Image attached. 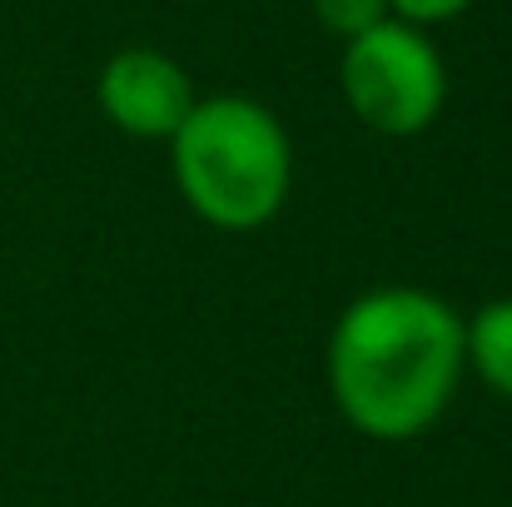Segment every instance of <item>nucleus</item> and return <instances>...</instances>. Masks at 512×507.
<instances>
[{
	"label": "nucleus",
	"instance_id": "obj_7",
	"mask_svg": "<svg viewBox=\"0 0 512 507\" xmlns=\"http://www.w3.org/2000/svg\"><path fill=\"white\" fill-rule=\"evenodd\" d=\"M473 0H388V10L403 20V25H443V20H453V15H463Z\"/></svg>",
	"mask_w": 512,
	"mask_h": 507
},
{
	"label": "nucleus",
	"instance_id": "obj_5",
	"mask_svg": "<svg viewBox=\"0 0 512 507\" xmlns=\"http://www.w3.org/2000/svg\"><path fill=\"white\" fill-rule=\"evenodd\" d=\"M463 358L493 393L512 398V299H493L473 314V324L463 329Z\"/></svg>",
	"mask_w": 512,
	"mask_h": 507
},
{
	"label": "nucleus",
	"instance_id": "obj_3",
	"mask_svg": "<svg viewBox=\"0 0 512 507\" xmlns=\"http://www.w3.org/2000/svg\"><path fill=\"white\" fill-rule=\"evenodd\" d=\"M343 100L378 135H418L438 120L448 70L418 25L383 20L343 50Z\"/></svg>",
	"mask_w": 512,
	"mask_h": 507
},
{
	"label": "nucleus",
	"instance_id": "obj_6",
	"mask_svg": "<svg viewBox=\"0 0 512 507\" xmlns=\"http://www.w3.org/2000/svg\"><path fill=\"white\" fill-rule=\"evenodd\" d=\"M314 15L324 30H334L343 40H358L363 30L388 20V0H314Z\"/></svg>",
	"mask_w": 512,
	"mask_h": 507
},
{
	"label": "nucleus",
	"instance_id": "obj_2",
	"mask_svg": "<svg viewBox=\"0 0 512 507\" xmlns=\"http://www.w3.org/2000/svg\"><path fill=\"white\" fill-rule=\"evenodd\" d=\"M170 160L189 209L219 229L269 224L294 174L284 125L244 95L194 100L184 125L170 135Z\"/></svg>",
	"mask_w": 512,
	"mask_h": 507
},
{
	"label": "nucleus",
	"instance_id": "obj_4",
	"mask_svg": "<svg viewBox=\"0 0 512 507\" xmlns=\"http://www.w3.org/2000/svg\"><path fill=\"white\" fill-rule=\"evenodd\" d=\"M100 110L140 140H170L184 125V115L194 110V90L189 75L160 50H120L110 55V65L100 70Z\"/></svg>",
	"mask_w": 512,
	"mask_h": 507
},
{
	"label": "nucleus",
	"instance_id": "obj_1",
	"mask_svg": "<svg viewBox=\"0 0 512 507\" xmlns=\"http://www.w3.org/2000/svg\"><path fill=\"white\" fill-rule=\"evenodd\" d=\"M463 373V319L423 289H373L343 309L329 338L339 413L378 443L418 438Z\"/></svg>",
	"mask_w": 512,
	"mask_h": 507
}]
</instances>
